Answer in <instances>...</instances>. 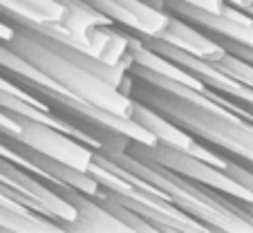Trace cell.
<instances>
[{
	"label": "cell",
	"mask_w": 253,
	"mask_h": 233,
	"mask_svg": "<svg viewBox=\"0 0 253 233\" xmlns=\"http://www.w3.org/2000/svg\"><path fill=\"white\" fill-rule=\"evenodd\" d=\"M128 141V137L112 133L103 139V146L99 150L126 171L150 182L168 202L204 222L211 233H253V220L242 209V200H233L211 186L179 175L172 168L150 159L148 155L130 148Z\"/></svg>",
	"instance_id": "cell-1"
},
{
	"label": "cell",
	"mask_w": 253,
	"mask_h": 233,
	"mask_svg": "<svg viewBox=\"0 0 253 233\" xmlns=\"http://www.w3.org/2000/svg\"><path fill=\"white\" fill-rule=\"evenodd\" d=\"M134 79V76H132ZM143 86L130 88V94L134 99L148 103L164 117L175 121L179 128H184L195 139L220 148L222 152H229L235 159H242L244 164H253V124L235 114H220L209 108L188 103L170 92L162 90L157 86L141 81Z\"/></svg>",
	"instance_id": "cell-2"
},
{
	"label": "cell",
	"mask_w": 253,
	"mask_h": 233,
	"mask_svg": "<svg viewBox=\"0 0 253 233\" xmlns=\"http://www.w3.org/2000/svg\"><path fill=\"white\" fill-rule=\"evenodd\" d=\"M130 148L134 150L143 152V155H148L150 159L155 162L164 164V166L172 168L175 173L179 175L188 177L193 182H200V184H206L211 188L220 190L224 195L233 197V200H242V202H251L253 200V193L247 190L242 184L229 177L222 168L213 166L211 162H204V159L195 157L191 152L186 150H179V148H172V146H166V143H157V146H146L141 141H128Z\"/></svg>",
	"instance_id": "cell-3"
},
{
	"label": "cell",
	"mask_w": 253,
	"mask_h": 233,
	"mask_svg": "<svg viewBox=\"0 0 253 233\" xmlns=\"http://www.w3.org/2000/svg\"><path fill=\"white\" fill-rule=\"evenodd\" d=\"M16 119L20 124V133L16 137L11 135L16 141L43 152L56 162L79 168V171H90V166L94 164L96 150L87 143H83L81 139L72 137V135L63 133V130L54 128L49 124H43V121L29 119V117H16Z\"/></svg>",
	"instance_id": "cell-4"
},
{
	"label": "cell",
	"mask_w": 253,
	"mask_h": 233,
	"mask_svg": "<svg viewBox=\"0 0 253 233\" xmlns=\"http://www.w3.org/2000/svg\"><path fill=\"white\" fill-rule=\"evenodd\" d=\"M141 41L148 45V47H153V49H157L159 54H164L166 58L175 61L177 65H182V67H186L188 72H193V74H195L197 79H202L211 90L222 92V94L231 96V99L240 101V103H244L247 108L253 110V88H247L244 83H240L238 79L226 74V72L222 70V67L215 65L211 58L188 54V52H184V49L175 47V45L166 43V41L153 38V36H141Z\"/></svg>",
	"instance_id": "cell-5"
},
{
	"label": "cell",
	"mask_w": 253,
	"mask_h": 233,
	"mask_svg": "<svg viewBox=\"0 0 253 233\" xmlns=\"http://www.w3.org/2000/svg\"><path fill=\"white\" fill-rule=\"evenodd\" d=\"M58 190L74 209H77L79 218L74 222L65 224V231H81V233H130V227L119 220L110 209H105L101 204L99 197L81 193V190L72 188L65 184L52 186Z\"/></svg>",
	"instance_id": "cell-6"
},
{
	"label": "cell",
	"mask_w": 253,
	"mask_h": 233,
	"mask_svg": "<svg viewBox=\"0 0 253 233\" xmlns=\"http://www.w3.org/2000/svg\"><path fill=\"white\" fill-rule=\"evenodd\" d=\"M153 38L166 41V43L175 45V47L184 49V52L195 54V56H204V58H217L226 52L211 34L202 32L200 27H191L188 20L179 18V16H175V14H170L168 27L164 29L159 36H153Z\"/></svg>",
	"instance_id": "cell-7"
},
{
	"label": "cell",
	"mask_w": 253,
	"mask_h": 233,
	"mask_svg": "<svg viewBox=\"0 0 253 233\" xmlns=\"http://www.w3.org/2000/svg\"><path fill=\"white\" fill-rule=\"evenodd\" d=\"M132 119L137 121L141 128L153 133L159 143H166V146L191 152L197 141L193 135H188L184 128H179L175 121H170L168 117H164L162 112H157L155 108H150L148 103H143V101L134 99V96H132Z\"/></svg>",
	"instance_id": "cell-8"
},
{
	"label": "cell",
	"mask_w": 253,
	"mask_h": 233,
	"mask_svg": "<svg viewBox=\"0 0 253 233\" xmlns=\"http://www.w3.org/2000/svg\"><path fill=\"white\" fill-rule=\"evenodd\" d=\"M90 2L101 11V14L108 16L115 25H121V27L130 29V32H134V34H141L143 27H141V23H139V18L130 14L121 2H117V0H90Z\"/></svg>",
	"instance_id": "cell-9"
},
{
	"label": "cell",
	"mask_w": 253,
	"mask_h": 233,
	"mask_svg": "<svg viewBox=\"0 0 253 233\" xmlns=\"http://www.w3.org/2000/svg\"><path fill=\"white\" fill-rule=\"evenodd\" d=\"M211 61H213L217 67H222L226 74H231L233 79H238L240 83H244L247 88H253V65L247 63L244 58L235 56V54H231V52H224L222 56L211 58Z\"/></svg>",
	"instance_id": "cell-10"
},
{
	"label": "cell",
	"mask_w": 253,
	"mask_h": 233,
	"mask_svg": "<svg viewBox=\"0 0 253 233\" xmlns=\"http://www.w3.org/2000/svg\"><path fill=\"white\" fill-rule=\"evenodd\" d=\"M222 171H224L229 177H233L238 184H242L247 190H251V193H253V171L249 166L238 164L233 157H226V166L222 168Z\"/></svg>",
	"instance_id": "cell-11"
},
{
	"label": "cell",
	"mask_w": 253,
	"mask_h": 233,
	"mask_svg": "<svg viewBox=\"0 0 253 233\" xmlns=\"http://www.w3.org/2000/svg\"><path fill=\"white\" fill-rule=\"evenodd\" d=\"M182 2H188V5L200 7V9H206V11H213V14H222L226 7L224 0H182Z\"/></svg>",
	"instance_id": "cell-12"
},
{
	"label": "cell",
	"mask_w": 253,
	"mask_h": 233,
	"mask_svg": "<svg viewBox=\"0 0 253 233\" xmlns=\"http://www.w3.org/2000/svg\"><path fill=\"white\" fill-rule=\"evenodd\" d=\"M226 5H235V7H240V9H247V7H251L253 5V0H224Z\"/></svg>",
	"instance_id": "cell-13"
}]
</instances>
